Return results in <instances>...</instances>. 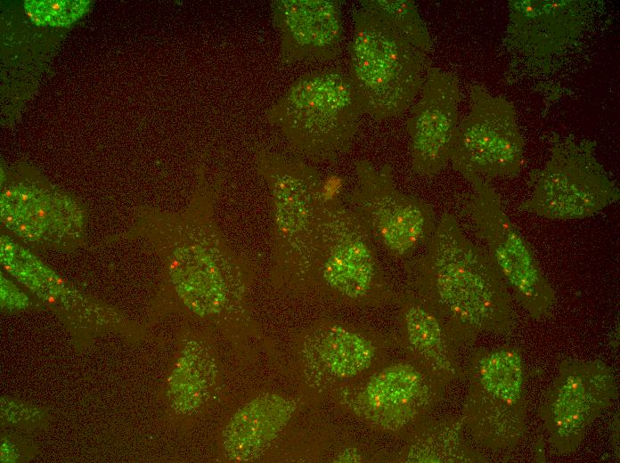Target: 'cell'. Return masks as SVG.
Listing matches in <instances>:
<instances>
[{
  "instance_id": "9c48e42d",
  "label": "cell",
  "mask_w": 620,
  "mask_h": 463,
  "mask_svg": "<svg viewBox=\"0 0 620 463\" xmlns=\"http://www.w3.org/2000/svg\"><path fill=\"white\" fill-rule=\"evenodd\" d=\"M464 209L485 252L516 299L534 319L551 313L555 294L531 245L507 215L500 195L489 182L471 183Z\"/></svg>"
},
{
  "instance_id": "8fae6325",
  "label": "cell",
  "mask_w": 620,
  "mask_h": 463,
  "mask_svg": "<svg viewBox=\"0 0 620 463\" xmlns=\"http://www.w3.org/2000/svg\"><path fill=\"white\" fill-rule=\"evenodd\" d=\"M355 169L352 210L372 239L396 257L408 256L426 245L436 227L431 206L398 190L388 164L377 168L359 160Z\"/></svg>"
},
{
  "instance_id": "cb8c5ba5",
  "label": "cell",
  "mask_w": 620,
  "mask_h": 463,
  "mask_svg": "<svg viewBox=\"0 0 620 463\" xmlns=\"http://www.w3.org/2000/svg\"><path fill=\"white\" fill-rule=\"evenodd\" d=\"M18 246L7 236L1 238V258L5 264L12 262L14 255L18 252Z\"/></svg>"
},
{
  "instance_id": "6da1fadb",
  "label": "cell",
  "mask_w": 620,
  "mask_h": 463,
  "mask_svg": "<svg viewBox=\"0 0 620 463\" xmlns=\"http://www.w3.org/2000/svg\"><path fill=\"white\" fill-rule=\"evenodd\" d=\"M414 264L423 300L453 337L481 332L510 335L515 326L509 288L485 250L463 233L445 213Z\"/></svg>"
},
{
  "instance_id": "3957f363",
  "label": "cell",
  "mask_w": 620,
  "mask_h": 463,
  "mask_svg": "<svg viewBox=\"0 0 620 463\" xmlns=\"http://www.w3.org/2000/svg\"><path fill=\"white\" fill-rule=\"evenodd\" d=\"M349 72L363 113L377 119L396 117L423 85L428 53L376 12L359 5L348 46Z\"/></svg>"
},
{
  "instance_id": "5b68a950",
  "label": "cell",
  "mask_w": 620,
  "mask_h": 463,
  "mask_svg": "<svg viewBox=\"0 0 620 463\" xmlns=\"http://www.w3.org/2000/svg\"><path fill=\"white\" fill-rule=\"evenodd\" d=\"M351 303L381 298L386 290L372 237L336 196H324L314 218L306 285Z\"/></svg>"
},
{
  "instance_id": "8992f818",
  "label": "cell",
  "mask_w": 620,
  "mask_h": 463,
  "mask_svg": "<svg viewBox=\"0 0 620 463\" xmlns=\"http://www.w3.org/2000/svg\"><path fill=\"white\" fill-rule=\"evenodd\" d=\"M254 160L271 199L275 268L285 281L306 285L314 223L326 195L319 174L300 159L256 148Z\"/></svg>"
},
{
  "instance_id": "4fadbf2b",
  "label": "cell",
  "mask_w": 620,
  "mask_h": 463,
  "mask_svg": "<svg viewBox=\"0 0 620 463\" xmlns=\"http://www.w3.org/2000/svg\"><path fill=\"white\" fill-rule=\"evenodd\" d=\"M420 93L406 123L412 167L417 175L433 177L448 162L459 123V79L451 72L429 67Z\"/></svg>"
},
{
  "instance_id": "ffe728a7",
  "label": "cell",
  "mask_w": 620,
  "mask_h": 463,
  "mask_svg": "<svg viewBox=\"0 0 620 463\" xmlns=\"http://www.w3.org/2000/svg\"><path fill=\"white\" fill-rule=\"evenodd\" d=\"M204 345L191 341L182 351L167 379L169 396L178 410L198 409L213 396L218 385V365L212 352Z\"/></svg>"
},
{
  "instance_id": "d6986e66",
  "label": "cell",
  "mask_w": 620,
  "mask_h": 463,
  "mask_svg": "<svg viewBox=\"0 0 620 463\" xmlns=\"http://www.w3.org/2000/svg\"><path fill=\"white\" fill-rule=\"evenodd\" d=\"M306 357L322 376L352 378L368 368L371 342L359 331L335 321L319 322L305 335Z\"/></svg>"
},
{
  "instance_id": "9a60e30c",
  "label": "cell",
  "mask_w": 620,
  "mask_h": 463,
  "mask_svg": "<svg viewBox=\"0 0 620 463\" xmlns=\"http://www.w3.org/2000/svg\"><path fill=\"white\" fill-rule=\"evenodd\" d=\"M509 7L510 45L538 62L566 50L583 31L588 12L582 1L514 0Z\"/></svg>"
},
{
  "instance_id": "52a82bcc",
  "label": "cell",
  "mask_w": 620,
  "mask_h": 463,
  "mask_svg": "<svg viewBox=\"0 0 620 463\" xmlns=\"http://www.w3.org/2000/svg\"><path fill=\"white\" fill-rule=\"evenodd\" d=\"M596 142L572 134L551 138L545 165L530 174L531 193L518 208L557 221L591 217L620 198L595 154Z\"/></svg>"
},
{
  "instance_id": "e0dca14e",
  "label": "cell",
  "mask_w": 620,
  "mask_h": 463,
  "mask_svg": "<svg viewBox=\"0 0 620 463\" xmlns=\"http://www.w3.org/2000/svg\"><path fill=\"white\" fill-rule=\"evenodd\" d=\"M295 405L275 394L257 396L240 408L223 430L224 457L233 462L257 459L290 420Z\"/></svg>"
},
{
  "instance_id": "7402d4cb",
  "label": "cell",
  "mask_w": 620,
  "mask_h": 463,
  "mask_svg": "<svg viewBox=\"0 0 620 463\" xmlns=\"http://www.w3.org/2000/svg\"><path fill=\"white\" fill-rule=\"evenodd\" d=\"M360 5L381 16L406 34L420 49L430 53L431 37L413 1L364 0L360 2Z\"/></svg>"
},
{
  "instance_id": "7a4b0ae2",
  "label": "cell",
  "mask_w": 620,
  "mask_h": 463,
  "mask_svg": "<svg viewBox=\"0 0 620 463\" xmlns=\"http://www.w3.org/2000/svg\"><path fill=\"white\" fill-rule=\"evenodd\" d=\"M213 193L203 197L192 217L165 223L170 283L184 306L217 329L237 331L250 325L251 271L214 215Z\"/></svg>"
},
{
  "instance_id": "30bf717a",
  "label": "cell",
  "mask_w": 620,
  "mask_h": 463,
  "mask_svg": "<svg viewBox=\"0 0 620 463\" xmlns=\"http://www.w3.org/2000/svg\"><path fill=\"white\" fill-rule=\"evenodd\" d=\"M466 420L487 448L516 445L525 433L526 372L521 353L503 345L477 353L469 368Z\"/></svg>"
},
{
  "instance_id": "ac0fdd59",
  "label": "cell",
  "mask_w": 620,
  "mask_h": 463,
  "mask_svg": "<svg viewBox=\"0 0 620 463\" xmlns=\"http://www.w3.org/2000/svg\"><path fill=\"white\" fill-rule=\"evenodd\" d=\"M2 222L17 235L31 241L50 233L76 232L81 211L69 198L34 187L12 186L1 196Z\"/></svg>"
},
{
  "instance_id": "5bb4252c",
  "label": "cell",
  "mask_w": 620,
  "mask_h": 463,
  "mask_svg": "<svg viewBox=\"0 0 620 463\" xmlns=\"http://www.w3.org/2000/svg\"><path fill=\"white\" fill-rule=\"evenodd\" d=\"M270 5L282 63L330 61L339 54L343 40L339 1L276 0Z\"/></svg>"
},
{
  "instance_id": "2e32d148",
  "label": "cell",
  "mask_w": 620,
  "mask_h": 463,
  "mask_svg": "<svg viewBox=\"0 0 620 463\" xmlns=\"http://www.w3.org/2000/svg\"><path fill=\"white\" fill-rule=\"evenodd\" d=\"M434 396L431 379L417 368L404 364L376 374L362 395L364 415L393 428L424 412Z\"/></svg>"
},
{
  "instance_id": "ba28073f",
  "label": "cell",
  "mask_w": 620,
  "mask_h": 463,
  "mask_svg": "<svg viewBox=\"0 0 620 463\" xmlns=\"http://www.w3.org/2000/svg\"><path fill=\"white\" fill-rule=\"evenodd\" d=\"M525 142L511 102L479 85L469 88V110L453 136L449 159L470 183L519 174Z\"/></svg>"
},
{
  "instance_id": "7c38bea8",
  "label": "cell",
  "mask_w": 620,
  "mask_h": 463,
  "mask_svg": "<svg viewBox=\"0 0 620 463\" xmlns=\"http://www.w3.org/2000/svg\"><path fill=\"white\" fill-rule=\"evenodd\" d=\"M616 394L615 373L605 362L564 361L539 410L550 443L562 453L575 451L587 428L612 405Z\"/></svg>"
},
{
  "instance_id": "44dd1931",
  "label": "cell",
  "mask_w": 620,
  "mask_h": 463,
  "mask_svg": "<svg viewBox=\"0 0 620 463\" xmlns=\"http://www.w3.org/2000/svg\"><path fill=\"white\" fill-rule=\"evenodd\" d=\"M403 324L409 344L423 359L428 370L453 374L449 338L444 321L419 296L409 298L403 307Z\"/></svg>"
},
{
  "instance_id": "603a6c76",
  "label": "cell",
  "mask_w": 620,
  "mask_h": 463,
  "mask_svg": "<svg viewBox=\"0 0 620 463\" xmlns=\"http://www.w3.org/2000/svg\"><path fill=\"white\" fill-rule=\"evenodd\" d=\"M87 0H28L24 7L31 20L39 26H68L84 15Z\"/></svg>"
},
{
  "instance_id": "277c9868",
  "label": "cell",
  "mask_w": 620,
  "mask_h": 463,
  "mask_svg": "<svg viewBox=\"0 0 620 463\" xmlns=\"http://www.w3.org/2000/svg\"><path fill=\"white\" fill-rule=\"evenodd\" d=\"M363 108L348 74L314 70L295 79L268 111V120L299 155L331 161L347 152Z\"/></svg>"
}]
</instances>
